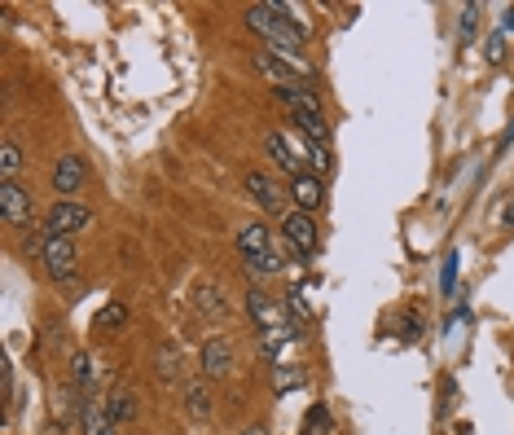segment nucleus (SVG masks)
Returning <instances> with one entry per match:
<instances>
[{"mask_svg": "<svg viewBox=\"0 0 514 435\" xmlns=\"http://www.w3.org/2000/svg\"><path fill=\"white\" fill-rule=\"evenodd\" d=\"M295 9L290 5H247L242 9V18H247V27L260 36L268 49H277V53H304V44H308V27L299 18H290Z\"/></svg>", "mask_w": 514, "mask_h": 435, "instance_id": "f257e3e1", "label": "nucleus"}, {"mask_svg": "<svg viewBox=\"0 0 514 435\" xmlns=\"http://www.w3.org/2000/svg\"><path fill=\"white\" fill-rule=\"evenodd\" d=\"M501 31H514V5L506 9V18H501Z\"/></svg>", "mask_w": 514, "mask_h": 435, "instance_id": "cd10ccee", "label": "nucleus"}, {"mask_svg": "<svg viewBox=\"0 0 514 435\" xmlns=\"http://www.w3.org/2000/svg\"><path fill=\"white\" fill-rule=\"evenodd\" d=\"M247 194L255 198V207L268 211V216H286V198H290V194H282V189H277L273 176L247 172Z\"/></svg>", "mask_w": 514, "mask_h": 435, "instance_id": "1a4fd4ad", "label": "nucleus"}, {"mask_svg": "<svg viewBox=\"0 0 514 435\" xmlns=\"http://www.w3.org/2000/svg\"><path fill=\"white\" fill-rule=\"evenodd\" d=\"M233 370V348L229 339H207L203 343V374L207 378H225Z\"/></svg>", "mask_w": 514, "mask_h": 435, "instance_id": "ddd939ff", "label": "nucleus"}, {"mask_svg": "<svg viewBox=\"0 0 514 435\" xmlns=\"http://www.w3.org/2000/svg\"><path fill=\"white\" fill-rule=\"evenodd\" d=\"M40 435H71V427H66V422H49Z\"/></svg>", "mask_w": 514, "mask_h": 435, "instance_id": "bb28decb", "label": "nucleus"}, {"mask_svg": "<svg viewBox=\"0 0 514 435\" xmlns=\"http://www.w3.org/2000/svg\"><path fill=\"white\" fill-rule=\"evenodd\" d=\"M198 308H203V312H225V304H220V290L216 286H198Z\"/></svg>", "mask_w": 514, "mask_h": 435, "instance_id": "5701e85b", "label": "nucleus"}, {"mask_svg": "<svg viewBox=\"0 0 514 435\" xmlns=\"http://www.w3.org/2000/svg\"><path fill=\"white\" fill-rule=\"evenodd\" d=\"M238 251H242V260H260V255H273V251H277L273 229H268L264 220H247V225L238 229Z\"/></svg>", "mask_w": 514, "mask_h": 435, "instance_id": "9d476101", "label": "nucleus"}, {"mask_svg": "<svg viewBox=\"0 0 514 435\" xmlns=\"http://www.w3.org/2000/svg\"><path fill=\"white\" fill-rule=\"evenodd\" d=\"M282 238L295 247V255H308L317 251V220L308 216V211H286L282 216Z\"/></svg>", "mask_w": 514, "mask_h": 435, "instance_id": "0eeeda50", "label": "nucleus"}, {"mask_svg": "<svg viewBox=\"0 0 514 435\" xmlns=\"http://www.w3.org/2000/svg\"><path fill=\"white\" fill-rule=\"evenodd\" d=\"M185 405H189V414H194V418H207L211 414V392H207L203 383H194L185 392Z\"/></svg>", "mask_w": 514, "mask_h": 435, "instance_id": "aec40b11", "label": "nucleus"}, {"mask_svg": "<svg viewBox=\"0 0 514 435\" xmlns=\"http://www.w3.org/2000/svg\"><path fill=\"white\" fill-rule=\"evenodd\" d=\"M255 71H260L264 80L273 84L282 97H290V93H308V88H312V71H308V62H304V58H295V53L260 49V53H255Z\"/></svg>", "mask_w": 514, "mask_h": 435, "instance_id": "f03ea898", "label": "nucleus"}, {"mask_svg": "<svg viewBox=\"0 0 514 435\" xmlns=\"http://www.w3.org/2000/svg\"><path fill=\"white\" fill-rule=\"evenodd\" d=\"M22 150H18V141H5L0 145V181H18V172H22Z\"/></svg>", "mask_w": 514, "mask_h": 435, "instance_id": "2eb2a0df", "label": "nucleus"}, {"mask_svg": "<svg viewBox=\"0 0 514 435\" xmlns=\"http://www.w3.org/2000/svg\"><path fill=\"white\" fill-rule=\"evenodd\" d=\"M93 356L88 352H75L71 356V387H93Z\"/></svg>", "mask_w": 514, "mask_h": 435, "instance_id": "6ab92c4d", "label": "nucleus"}, {"mask_svg": "<svg viewBox=\"0 0 514 435\" xmlns=\"http://www.w3.org/2000/svg\"><path fill=\"white\" fill-rule=\"evenodd\" d=\"M84 176H88V167H84L80 154H62V159L53 163V194H62V198L80 194Z\"/></svg>", "mask_w": 514, "mask_h": 435, "instance_id": "9b49d317", "label": "nucleus"}, {"mask_svg": "<svg viewBox=\"0 0 514 435\" xmlns=\"http://www.w3.org/2000/svg\"><path fill=\"white\" fill-rule=\"evenodd\" d=\"M405 339H422V317H405Z\"/></svg>", "mask_w": 514, "mask_h": 435, "instance_id": "a878e982", "label": "nucleus"}, {"mask_svg": "<svg viewBox=\"0 0 514 435\" xmlns=\"http://www.w3.org/2000/svg\"><path fill=\"white\" fill-rule=\"evenodd\" d=\"M299 435H330V409L326 405H312V414L304 418V431Z\"/></svg>", "mask_w": 514, "mask_h": 435, "instance_id": "412c9836", "label": "nucleus"}, {"mask_svg": "<svg viewBox=\"0 0 514 435\" xmlns=\"http://www.w3.org/2000/svg\"><path fill=\"white\" fill-rule=\"evenodd\" d=\"M44 273L53 277V282H66V277H75V264H80V251H75L71 238H49V247H44Z\"/></svg>", "mask_w": 514, "mask_h": 435, "instance_id": "6e6552de", "label": "nucleus"}, {"mask_svg": "<svg viewBox=\"0 0 514 435\" xmlns=\"http://www.w3.org/2000/svg\"><path fill=\"white\" fill-rule=\"evenodd\" d=\"M484 58H488V62H501V58H506V36H501V31H493V36H488Z\"/></svg>", "mask_w": 514, "mask_h": 435, "instance_id": "b1692460", "label": "nucleus"}, {"mask_svg": "<svg viewBox=\"0 0 514 435\" xmlns=\"http://www.w3.org/2000/svg\"><path fill=\"white\" fill-rule=\"evenodd\" d=\"M124 321H128V308L119 304V299H110V304H106V308L93 317V326H97V330H119V326H124Z\"/></svg>", "mask_w": 514, "mask_h": 435, "instance_id": "f3484780", "label": "nucleus"}, {"mask_svg": "<svg viewBox=\"0 0 514 435\" xmlns=\"http://www.w3.org/2000/svg\"><path fill=\"white\" fill-rule=\"evenodd\" d=\"M84 435H115V418H110V409L97 405V400L84 405Z\"/></svg>", "mask_w": 514, "mask_h": 435, "instance_id": "4468645a", "label": "nucleus"}, {"mask_svg": "<svg viewBox=\"0 0 514 435\" xmlns=\"http://www.w3.org/2000/svg\"><path fill=\"white\" fill-rule=\"evenodd\" d=\"M273 387H277V392H295V387H304V374H299L295 365H277V370H273Z\"/></svg>", "mask_w": 514, "mask_h": 435, "instance_id": "4be33fe9", "label": "nucleus"}, {"mask_svg": "<svg viewBox=\"0 0 514 435\" xmlns=\"http://www.w3.org/2000/svg\"><path fill=\"white\" fill-rule=\"evenodd\" d=\"M106 409H110V418H115V427H119V422H132V418H137V396H132V392H115L106 400Z\"/></svg>", "mask_w": 514, "mask_h": 435, "instance_id": "dca6fc26", "label": "nucleus"}, {"mask_svg": "<svg viewBox=\"0 0 514 435\" xmlns=\"http://www.w3.org/2000/svg\"><path fill=\"white\" fill-rule=\"evenodd\" d=\"M247 435H264V431H260V427H255V431H247Z\"/></svg>", "mask_w": 514, "mask_h": 435, "instance_id": "c85d7f7f", "label": "nucleus"}, {"mask_svg": "<svg viewBox=\"0 0 514 435\" xmlns=\"http://www.w3.org/2000/svg\"><path fill=\"white\" fill-rule=\"evenodd\" d=\"M290 203H295V211H317L321 203H326V181H321V176H295V181H290Z\"/></svg>", "mask_w": 514, "mask_h": 435, "instance_id": "f8f14e48", "label": "nucleus"}, {"mask_svg": "<svg viewBox=\"0 0 514 435\" xmlns=\"http://www.w3.org/2000/svg\"><path fill=\"white\" fill-rule=\"evenodd\" d=\"M88 225H93V211L71 203V198H58V203L49 207V216H44V229H49L53 238H75V233Z\"/></svg>", "mask_w": 514, "mask_h": 435, "instance_id": "20e7f679", "label": "nucleus"}, {"mask_svg": "<svg viewBox=\"0 0 514 435\" xmlns=\"http://www.w3.org/2000/svg\"><path fill=\"white\" fill-rule=\"evenodd\" d=\"M479 27V5H462L457 9V44H471Z\"/></svg>", "mask_w": 514, "mask_h": 435, "instance_id": "a211bd4d", "label": "nucleus"}, {"mask_svg": "<svg viewBox=\"0 0 514 435\" xmlns=\"http://www.w3.org/2000/svg\"><path fill=\"white\" fill-rule=\"evenodd\" d=\"M453 282H457V255H449V260H444V277H440V290H444V295H453Z\"/></svg>", "mask_w": 514, "mask_h": 435, "instance_id": "393cba45", "label": "nucleus"}, {"mask_svg": "<svg viewBox=\"0 0 514 435\" xmlns=\"http://www.w3.org/2000/svg\"><path fill=\"white\" fill-rule=\"evenodd\" d=\"M247 312H251V321L264 334L268 330H295L286 321V304H282V299H273V295H264V290H251V295H247Z\"/></svg>", "mask_w": 514, "mask_h": 435, "instance_id": "423d86ee", "label": "nucleus"}, {"mask_svg": "<svg viewBox=\"0 0 514 435\" xmlns=\"http://www.w3.org/2000/svg\"><path fill=\"white\" fill-rule=\"evenodd\" d=\"M36 216V203H31V189L18 181H0V225L5 229H22Z\"/></svg>", "mask_w": 514, "mask_h": 435, "instance_id": "7ed1b4c3", "label": "nucleus"}, {"mask_svg": "<svg viewBox=\"0 0 514 435\" xmlns=\"http://www.w3.org/2000/svg\"><path fill=\"white\" fill-rule=\"evenodd\" d=\"M264 150L268 159H273L282 172L290 176H304V163H308V145H295L290 141V132H268L264 137Z\"/></svg>", "mask_w": 514, "mask_h": 435, "instance_id": "39448f33", "label": "nucleus"}]
</instances>
